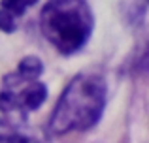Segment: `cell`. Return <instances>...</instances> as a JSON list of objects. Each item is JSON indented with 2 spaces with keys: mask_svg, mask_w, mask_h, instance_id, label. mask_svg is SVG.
I'll use <instances>...</instances> for the list:
<instances>
[{
  "mask_svg": "<svg viewBox=\"0 0 149 143\" xmlns=\"http://www.w3.org/2000/svg\"><path fill=\"white\" fill-rule=\"evenodd\" d=\"M0 143H38L25 128V119H0Z\"/></svg>",
  "mask_w": 149,
  "mask_h": 143,
  "instance_id": "5b68a950",
  "label": "cell"
},
{
  "mask_svg": "<svg viewBox=\"0 0 149 143\" xmlns=\"http://www.w3.org/2000/svg\"><path fill=\"white\" fill-rule=\"evenodd\" d=\"M44 38L62 55L87 44L93 32V11L85 0H49L40 15Z\"/></svg>",
  "mask_w": 149,
  "mask_h": 143,
  "instance_id": "7a4b0ae2",
  "label": "cell"
},
{
  "mask_svg": "<svg viewBox=\"0 0 149 143\" xmlns=\"http://www.w3.org/2000/svg\"><path fill=\"white\" fill-rule=\"evenodd\" d=\"M147 60H149V55H147Z\"/></svg>",
  "mask_w": 149,
  "mask_h": 143,
  "instance_id": "8992f818",
  "label": "cell"
},
{
  "mask_svg": "<svg viewBox=\"0 0 149 143\" xmlns=\"http://www.w3.org/2000/svg\"><path fill=\"white\" fill-rule=\"evenodd\" d=\"M108 87L102 75L79 73L58 98L49 121L51 134H68L89 130L100 121L106 107Z\"/></svg>",
  "mask_w": 149,
  "mask_h": 143,
  "instance_id": "6da1fadb",
  "label": "cell"
},
{
  "mask_svg": "<svg viewBox=\"0 0 149 143\" xmlns=\"http://www.w3.org/2000/svg\"><path fill=\"white\" fill-rule=\"evenodd\" d=\"M42 62L36 57H26L11 73H8L0 88V111L6 115L26 119L38 109L47 96V87L40 81Z\"/></svg>",
  "mask_w": 149,
  "mask_h": 143,
  "instance_id": "3957f363",
  "label": "cell"
},
{
  "mask_svg": "<svg viewBox=\"0 0 149 143\" xmlns=\"http://www.w3.org/2000/svg\"><path fill=\"white\" fill-rule=\"evenodd\" d=\"M38 0H0V30L13 32L21 17Z\"/></svg>",
  "mask_w": 149,
  "mask_h": 143,
  "instance_id": "277c9868",
  "label": "cell"
}]
</instances>
